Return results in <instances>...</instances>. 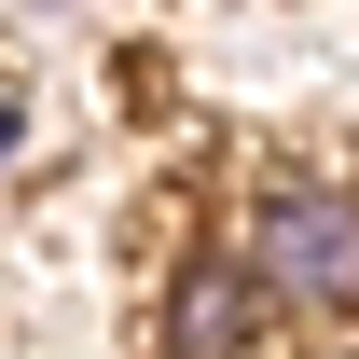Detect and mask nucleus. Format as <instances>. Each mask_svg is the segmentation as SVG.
I'll return each instance as SVG.
<instances>
[{
  "label": "nucleus",
  "instance_id": "nucleus-1",
  "mask_svg": "<svg viewBox=\"0 0 359 359\" xmlns=\"http://www.w3.org/2000/svg\"><path fill=\"white\" fill-rule=\"evenodd\" d=\"M249 263H263L290 304H359V194H332V180H276Z\"/></svg>",
  "mask_w": 359,
  "mask_h": 359
},
{
  "label": "nucleus",
  "instance_id": "nucleus-2",
  "mask_svg": "<svg viewBox=\"0 0 359 359\" xmlns=\"http://www.w3.org/2000/svg\"><path fill=\"white\" fill-rule=\"evenodd\" d=\"M166 332H180V359H235V346H249V276H235V263H194L180 304H166Z\"/></svg>",
  "mask_w": 359,
  "mask_h": 359
},
{
  "label": "nucleus",
  "instance_id": "nucleus-3",
  "mask_svg": "<svg viewBox=\"0 0 359 359\" xmlns=\"http://www.w3.org/2000/svg\"><path fill=\"white\" fill-rule=\"evenodd\" d=\"M0 152H14V97H0Z\"/></svg>",
  "mask_w": 359,
  "mask_h": 359
}]
</instances>
